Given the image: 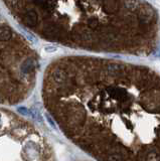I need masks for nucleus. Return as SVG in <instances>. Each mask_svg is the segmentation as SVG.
Returning <instances> with one entry per match:
<instances>
[{
    "label": "nucleus",
    "mask_w": 160,
    "mask_h": 161,
    "mask_svg": "<svg viewBox=\"0 0 160 161\" xmlns=\"http://www.w3.org/2000/svg\"><path fill=\"white\" fill-rule=\"evenodd\" d=\"M86 119V114L83 110H74L69 115V122L73 126H80Z\"/></svg>",
    "instance_id": "nucleus-1"
},
{
    "label": "nucleus",
    "mask_w": 160,
    "mask_h": 161,
    "mask_svg": "<svg viewBox=\"0 0 160 161\" xmlns=\"http://www.w3.org/2000/svg\"><path fill=\"white\" fill-rule=\"evenodd\" d=\"M88 26L91 28V29H95L97 26H98V21L96 20V18H89L88 19Z\"/></svg>",
    "instance_id": "nucleus-9"
},
{
    "label": "nucleus",
    "mask_w": 160,
    "mask_h": 161,
    "mask_svg": "<svg viewBox=\"0 0 160 161\" xmlns=\"http://www.w3.org/2000/svg\"><path fill=\"white\" fill-rule=\"evenodd\" d=\"M146 161H160V154L155 150H150L146 154Z\"/></svg>",
    "instance_id": "nucleus-6"
},
{
    "label": "nucleus",
    "mask_w": 160,
    "mask_h": 161,
    "mask_svg": "<svg viewBox=\"0 0 160 161\" xmlns=\"http://www.w3.org/2000/svg\"><path fill=\"white\" fill-rule=\"evenodd\" d=\"M17 110H18V112H19V113H21V114L25 115V116H28V115H29V111H28L26 108H22V107H21V108H18Z\"/></svg>",
    "instance_id": "nucleus-10"
},
{
    "label": "nucleus",
    "mask_w": 160,
    "mask_h": 161,
    "mask_svg": "<svg viewBox=\"0 0 160 161\" xmlns=\"http://www.w3.org/2000/svg\"><path fill=\"white\" fill-rule=\"evenodd\" d=\"M11 36H12V32H11L10 28L2 25V27H1V40L2 42H7V40L11 38Z\"/></svg>",
    "instance_id": "nucleus-5"
},
{
    "label": "nucleus",
    "mask_w": 160,
    "mask_h": 161,
    "mask_svg": "<svg viewBox=\"0 0 160 161\" xmlns=\"http://www.w3.org/2000/svg\"><path fill=\"white\" fill-rule=\"evenodd\" d=\"M107 161H123V155L120 152H114L108 155Z\"/></svg>",
    "instance_id": "nucleus-7"
},
{
    "label": "nucleus",
    "mask_w": 160,
    "mask_h": 161,
    "mask_svg": "<svg viewBox=\"0 0 160 161\" xmlns=\"http://www.w3.org/2000/svg\"><path fill=\"white\" fill-rule=\"evenodd\" d=\"M124 4L130 10H135L138 8L137 0H124Z\"/></svg>",
    "instance_id": "nucleus-8"
},
{
    "label": "nucleus",
    "mask_w": 160,
    "mask_h": 161,
    "mask_svg": "<svg viewBox=\"0 0 160 161\" xmlns=\"http://www.w3.org/2000/svg\"><path fill=\"white\" fill-rule=\"evenodd\" d=\"M47 120H48V122H49V124H51V125L52 126V127H53V128H56V125H54V123L52 122V118H51V117H49V116H48V115H47Z\"/></svg>",
    "instance_id": "nucleus-11"
},
{
    "label": "nucleus",
    "mask_w": 160,
    "mask_h": 161,
    "mask_svg": "<svg viewBox=\"0 0 160 161\" xmlns=\"http://www.w3.org/2000/svg\"><path fill=\"white\" fill-rule=\"evenodd\" d=\"M36 69V63L31 58H28L21 65V70L23 74H30Z\"/></svg>",
    "instance_id": "nucleus-4"
},
{
    "label": "nucleus",
    "mask_w": 160,
    "mask_h": 161,
    "mask_svg": "<svg viewBox=\"0 0 160 161\" xmlns=\"http://www.w3.org/2000/svg\"><path fill=\"white\" fill-rule=\"evenodd\" d=\"M104 10L106 13H115L119 10L118 0H103Z\"/></svg>",
    "instance_id": "nucleus-3"
},
{
    "label": "nucleus",
    "mask_w": 160,
    "mask_h": 161,
    "mask_svg": "<svg viewBox=\"0 0 160 161\" xmlns=\"http://www.w3.org/2000/svg\"><path fill=\"white\" fill-rule=\"evenodd\" d=\"M37 21H38V15L34 10H28V11L24 14L23 22L26 26H28V27L36 26Z\"/></svg>",
    "instance_id": "nucleus-2"
}]
</instances>
